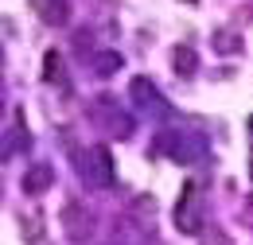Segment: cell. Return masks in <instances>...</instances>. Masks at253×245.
I'll return each instance as SVG.
<instances>
[{
	"instance_id": "cell-2",
	"label": "cell",
	"mask_w": 253,
	"mask_h": 245,
	"mask_svg": "<svg viewBox=\"0 0 253 245\" xmlns=\"http://www.w3.org/2000/svg\"><path fill=\"white\" fill-rule=\"evenodd\" d=\"M187 4H195V0H187Z\"/></svg>"
},
{
	"instance_id": "cell-1",
	"label": "cell",
	"mask_w": 253,
	"mask_h": 245,
	"mask_svg": "<svg viewBox=\"0 0 253 245\" xmlns=\"http://www.w3.org/2000/svg\"><path fill=\"white\" fill-rule=\"evenodd\" d=\"M47 179H51V171H47V167H35L32 175L24 179V191H32V195H39V187L47 183Z\"/></svg>"
}]
</instances>
